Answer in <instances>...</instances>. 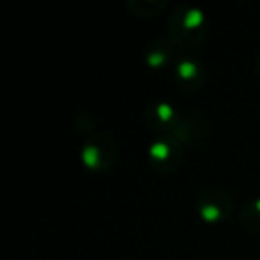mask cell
Here are the masks:
<instances>
[{"instance_id":"52a82bcc","label":"cell","mask_w":260,"mask_h":260,"mask_svg":"<svg viewBox=\"0 0 260 260\" xmlns=\"http://www.w3.org/2000/svg\"><path fill=\"white\" fill-rule=\"evenodd\" d=\"M175 47L168 38H157L146 43L145 50H143V61L150 70H164L168 66H173Z\"/></svg>"},{"instance_id":"8992f818","label":"cell","mask_w":260,"mask_h":260,"mask_svg":"<svg viewBox=\"0 0 260 260\" xmlns=\"http://www.w3.org/2000/svg\"><path fill=\"white\" fill-rule=\"evenodd\" d=\"M182 116L184 114H180L171 104L159 100L146 107L143 119H145V125L159 136H171L180 123Z\"/></svg>"},{"instance_id":"ba28073f","label":"cell","mask_w":260,"mask_h":260,"mask_svg":"<svg viewBox=\"0 0 260 260\" xmlns=\"http://www.w3.org/2000/svg\"><path fill=\"white\" fill-rule=\"evenodd\" d=\"M166 6V0H128L126 2L128 11L139 18H152V16L162 13Z\"/></svg>"},{"instance_id":"6da1fadb","label":"cell","mask_w":260,"mask_h":260,"mask_svg":"<svg viewBox=\"0 0 260 260\" xmlns=\"http://www.w3.org/2000/svg\"><path fill=\"white\" fill-rule=\"evenodd\" d=\"M209 22L200 8L180 4L168 18V40L178 50H192L205 41Z\"/></svg>"},{"instance_id":"5b68a950","label":"cell","mask_w":260,"mask_h":260,"mask_svg":"<svg viewBox=\"0 0 260 260\" xmlns=\"http://www.w3.org/2000/svg\"><path fill=\"white\" fill-rule=\"evenodd\" d=\"M171 75L177 87L184 93H196L205 84V70L194 55H182L175 59Z\"/></svg>"},{"instance_id":"9c48e42d","label":"cell","mask_w":260,"mask_h":260,"mask_svg":"<svg viewBox=\"0 0 260 260\" xmlns=\"http://www.w3.org/2000/svg\"><path fill=\"white\" fill-rule=\"evenodd\" d=\"M239 221H241V224L246 230L249 232L260 230V196L246 200V203L242 205L241 214H239Z\"/></svg>"},{"instance_id":"7a4b0ae2","label":"cell","mask_w":260,"mask_h":260,"mask_svg":"<svg viewBox=\"0 0 260 260\" xmlns=\"http://www.w3.org/2000/svg\"><path fill=\"white\" fill-rule=\"evenodd\" d=\"M80 160L93 173H105L118 160V145L104 130L86 136L80 148Z\"/></svg>"},{"instance_id":"3957f363","label":"cell","mask_w":260,"mask_h":260,"mask_svg":"<svg viewBox=\"0 0 260 260\" xmlns=\"http://www.w3.org/2000/svg\"><path fill=\"white\" fill-rule=\"evenodd\" d=\"M196 214L207 224H219L226 221L234 212V200L226 191L217 187L205 189L200 192L194 203Z\"/></svg>"},{"instance_id":"30bf717a","label":"cell","mask_w":260,"mask_h":260,"mask_svg":"<svg viewBox=\"0 0 260 260\" xmlns=\"http://www.w3.org/2000/svg\"><path fill=\"white\" fill-rule=\"evenodd\" d=\"M255 72H256V75L260 77V48L256 50V55H255Z\"/></svg>"},{"instance_id":"277c9868","label":"cell","mask_w":260,"mask_h":260,"mask_svg":"<svg viewBox=\"0 0 260 260\" xmlns=\"http://www.w3.org/2000/svg\"><path fill=\"white\" fill-rule=\"evenodd\" d=\"M185 146L171 136H159L148 146V162L159 173H175L184 160Z\"/></svg>"}]
</instances>
